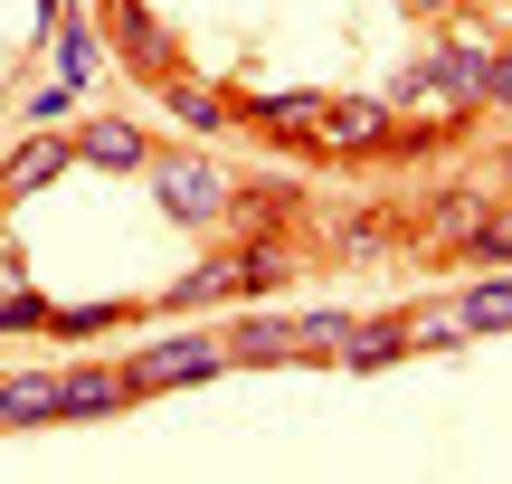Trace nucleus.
<instances>
[{"mask_svg": "<svg viewBox=\"0 0 512 484\" xmlns=\"http://www.w3.org/2000/svg\"><path fill=\"white\" fill-rule=\"evenodd\" d=\"M256 133H304L323 152H380L389 143V105L370 95H247Z\"/></svg>", "mask_w": 512, "mask_h": 484, "instance_id": "obj_1", "label": "nucleus"}, {"mask_svg": "<svg viewBox=\"0 0 512 484\" xmlns=\"http://www.w3.org/2000/svg\"><path fill=\"white\" fill-rule=\"evenodd\" d=\"M209 371H228V342L171 333V342H152V352L124 361V390H171V380H209Z\"/></svg>", "mask_w": 512, "mask_h": 484, "instance_id": "obj_2", "label": "nucleus"}, {"mask_svg": "<svg viewBox=\"0 0 512 484\" xmlns=\"http://www.w3.org/2000/svg\"><path fill=\"white\" fill-rule=\"evenodd\" d=\"M162 209H171L181 228H219L228 209H238V190H228L209 162H162Z\"/></svg>", "mask_w": 512, "mask_h": 484, "instance_id": "obj_3", "label": "nucleus"}, {"mask_svg": "<svg viewBox=\"0 0 512 484\" xmlns=\"http://www.w3.org/2000/svg\"><path fill=\"white\" fill-rule=\"evenodd\" d=\"M124 371H57V418H105V409H124Z\"/></svg>", "mask_w": 512, "mask_h": 484, "instance_id": "obj_4", "label": "nucleus"}, {"mask_svg": "<svg viewBox=\"0 0 512 484\" xmlns=\"http://www.w3.org/2000/svg\"><path fill=\"white\" fill-rule=\"evenodd\" d=\"M38 418H57V371L0 380V428H38Z\"/></svg>", "mask_w": 512, "mask_h": 484, "instance_id": "obj_5", "label": "nucleus"}, {"mask_svg": "<svg viewBox=\"0 0 512 484\" xmlns=\"http://www.w3.org/2000/svg\"><path fill=\"white\" fill-rule=\"evenodd\" d=\"M484 209H494L484 190H437V209L418 219V238H427V247H465V228H475Z\"/></svg>", "mask_w": 512, "mask_h": 484, "instance_id": "obj_6", "label": "nucleus"}, {"mask_svg": "<svg viewBox=\"0 0 512 484\" xmlns=\"http://www.w3.org/2000/svg\"><path fill=\"white\" fill-rule=\"evenodd\" d=\"M399 352H408V323H351L332 361H351V371H380V361H399Z\"/></svg>", "mask_w": 512, "mask_h": 484, "instance_id": "obj_7", "label": "nucleus"}, {"mask_svg": "<svg viewBox=\"0 0 512 484\" xmlns=\"http://www.w3.org/2000/svg\"><path fill=\"white\" fill-rule=\"evenodd\" d=\"M57 171H67V143H57V133H38V143H19V152H10V171H0V200H10V190L57 181Z\"/></svg>", "mask_w": 512, "mask_h": 484, "instance_id": "obj_8", "label": "nucleus"}, {"mask_svg": "<svg viewBox=\"0 0 512 484\" xmlns=\"http://www.w3.org/2000/svg\"><path fill=\"white\" fill-rule=\"evenodd\" d=\"M114 38H124V57H133V67H152V76H162V67H171V38H162V29H152V19H143V10H133V0H114Z\"/></svg>", "mask_w": 512, "mask_h": 484, "instance_id": "obj_9", "label": "nucleus"}, {"mask_svg": "<svg viewBox=\"0 0 512 484\" xmlns=\"http://www.w3.org/2000/svg\"><path fill=\"white\" fill-rule=\"evenodd\" d=\"M76 152L105 162V171H143V133H133V124H86V133H76Z\"/></svg>", "mask_w": 512, "mask_h": 484, "instance_id": "obj_10", "label": "nucleus"}, {"mask_svg": "<svg viewBox=\"0 0 512 484\" xmlns=\"http://www.w3.org/2000/svg\"><path fill=\"white\" fill-rule=\"evenodd\" d=\"M228 361H294V323H285V314H256V323H238Z\"/></svg>", "mask_w": 512, "mask_h": 484, "instance_id": "obj_11", "label": "nucleus"}, {"mask_svg": "<svg viewBox=\"0 0 512 484\" xmlns=\"http://www.w3.org/2000/svg\"><path fill=\"white\" fill-rule=\"evenodd\" d=\"M294 257L285 247H247V257H228V295H266V285H285Z\"/></svg>", "mask_w": 512, "mask_h": 484, "instance_id": "obj_12", "label": "nucleus"}, {"mask_svg": "<svg viewBox=\"0 0 512 484\" xmlns=\"http://www.w3.org/2000/svg\"><path fill=\"white\" fill-rule=\"evenodd\" d=\"M171 114H181L190 133H228V95L219 86H190V76H171Z\"/></svg>", "mask_w": 512, "mask_h": 484, "instance_id": "obj_13", "label": "nucleus"}, {"mask_svg": "<svg viewBox=\"0 0 512 484\" xmlns=\"http://www.w3.org/2000/svg\"><path fill=\"white\" fill-rule=\"evenodd\" d=\"M456 314H465V333H512V276L503 285H475Z\"/></svg>", "mask_w": 512, "mask_h": 484, "instance_id": "obj_14", "label": "nucleus"}, {"mask_svg": "<svg viewBox=\"0 0 512 484\" xmlns=\"http://www.w3.org/2000/svg\"><path fill=\"white\" fill-rule=\"evenodd\" d=\"M465 247H475V257H494V266H503V257H512V209H484V219L465 228Z\"/></svg>", "mask_w": 512, "mask_h": 484, "instance_id": "obj_15", "label": "nucleus"}, {"mask_svg": "<svg viewBox=\"0 0 512 484\" xmlns=\"http://www.w3.org/2000/svg\"><path fill=\"white\" fill-rule=\"evenodd\" d=\"M475 105H512V48H484V67H475Z\"/></svg>", "mask_w": 512, "mask_h": 484, "instance_id": "obj_16", "label": "nucleus"}, {"mask_svg": "<svg viewBox=\"0 0 512 484\" xmlns=\"http://www.w3.org/2000/svg\"><path fill=\"white\" fill-rule=\"evenodd\" d=\"M408 342L418 352H446V342H465V314H408Z\"/></svg>", "mask_w": 512, "mask_h": 484, "instance_id": "obj_17", "label": "nucleus"}, {"mask_svg": "<svg viewBox=\"0 0 512 484\" xmlns=\"http://www.w3.org/2000/svg\"><path fill=\"white\" fill-rule=\"evenodd\" d=\"M57 67H67V86H76V76H95V29H67V38H57Z\"/></svg>", "mask_w": 512, "mask_h": 484, "instance_id": "obj_18", "label": "nucleus"}, {"mask_svg": "<svg viewBox=\"0 0 512 484\" xmlns=\"http://www.w3.org/2000/svg\"><path fill=\"white\" fill-rule=\"evenodd\" d=\"M57 114H67V76H57V86H38V95H29V124H57Z\"/></svg>", "mask_w": 512, "mask_h": 484, "instance_id": "obj_19", "label": "nucleus"}, {"mask_svg": "<svg viewBox=\"0 0 512 484\" xmlns=\"http://www.w3.org/2000/svg\"><path fill=\"white\" fill-rule=\"evenodd\" d=\"M408 10H456V0H408Z\"/></svg>", "mask_w": 512, "mask_h": 484, "instance_id": "obj_20", "label": "nucleus"}, {"mask_svg": "<svg viewBox=\"0 0 512 484\" xmlns=\"http://www.w3.org/2000/svg\"><path fill=\"white\" fill-rule=\"evenodd\" d=\"M503 171H512V152H503Z\"/></svg>", "mask_w": 512, "mask_h": 484, "instance_id": "obj_21", "label": "nucleus"}]
</instances>
